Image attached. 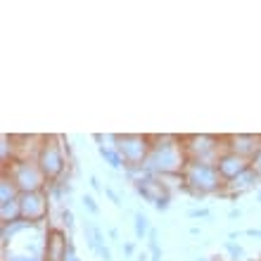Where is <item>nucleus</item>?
Listing matches in <instances>:
<instances>
[{
	"label": "nucleus",
	"instance_id": "obj_4",
	"mask_svg": "<svg viewBox=\"0 0 261 261\" xmlns=\"http://www.w3.org/2000/svg\"><path fill=\"white\" fill-rule=\"evenodd\" d=\"M228 249H230L233 254H242V249H240V247H235V245H228Z\"/></svg>",
	"mask_w": 261,
	"mask_h": 261
},
{
	"label": "nucleus",
	"instance_id": "obj_1",
	"mask_svg": "<svg viewBox=\"0 0 261 261\" xmlns=\"http://www.w3.org/2000/svg\"><path fill=\"white\" fill-rule=\"evenodd\" d=\"M145 230H147V219H145L143 214H136V233H138V238H143Z\"/></svg>",
	"mask_w": 261,
	"mask_h": 261
},
{
	"label": "nucleus",
	"instance_id": "obj_6",
	"mask_svg": "<svg viewBox=\"0 0 261 261\" xmlns=\"http://www.w3.org/2000/svg\"><path fill=\"white\" fill-rule=\"evenodd\" d=\"M249 235H256V238H261V230H247Z\"/></svg>",
	"mask_w": 261,
	"mask_h": 261
},
{
	"label": "nucleus",
	"instance_id": "obj_2",
	"mask_svg": "<svg viewBox=\"0 0 261 261\" xmlns=\"http://www.w3.org/2000/svg\"><path fill=\"white\" fill-rule=\"evenodd\" d=\"M83 204L88 206L93 214H97V206H95V202H93V197H83Z\"/></svg>",
	"mask_w": 261,
	"mask_h": 261
},
{
	"label": "nucleus",
	"instance_id": "obj_7",
	"mask_svg": "<svg viewBox=\"0 0 261 261\" xmlns=\"http://www.w3.org/2000/svg\"><path fill=\"white\" fill-rule=\"evenodd\" d=\"M259 199H261V195H259Z\"/></svg>",
	"mask_w": 261,
	"mask_h": 261
},
{
	"label": "nucleus",
	"instance_id": "obj_5",
	"mask_svg": "<svg viewBox=\"0 0 261 261\" xmlns=\"http://www.w3.org/2000/svg\"><path fill=\"white\" fill-rule=\"evenodd\" d=\"M90 186L95 188V190H100V183H97V178H90Z\"/></svg>",
	"mask_w": 261,
	"mask_h": 261
},
{
	"label": "nucleus",
	"instance_id": "obj_3",
	"mask_svg": "<svg viewBox=\"0 0 261 261\" xmlns=\"http://www.w3.org/2000/svg\"><path fill=\"white\" fill-rule=\"evenodd\" d=\"M166 206H169V199H157V209H159V212H162V209H166Z\"/></svg>",
	"mask_w": 261,
	"mask_h": 261
}]
</instances>
